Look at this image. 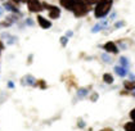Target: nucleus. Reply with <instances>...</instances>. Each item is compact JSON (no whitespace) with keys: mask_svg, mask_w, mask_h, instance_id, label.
Segmentation results:
<instances>
[{"mask_svg":"<svg viewBox=\"0 0 135 131\" xmlns=\"http://www.w3.org/2000/svg\"><path fill=\"white\" fill-rule=\"evenodd\" d=\"M112 3L113 0H99L97 3V7L94 9V14L97 18H102L104 16H107L109 13V10L112 8Z\"/></svg>","mask_w":135,"mask_h":131,"instance_id":"1","label":"nucleus"},{"mask_svg":"<svg viewBox=\"0 0 135 131\" xmlns=\"http://www.w3.org/2000/svg\"><path fill=\"white\" fill-rule=\"evenodd\" d=\"M90 5H88L85 1L83 3H79V4H76L75 5V8H73V14L76 16V17H84L85 14H88L89 12H90Z\"/></svg>","mask_w":135,"mask_h":131,"instance_id":"2","label":"nucleus"},{"mask_svg":"<svg viewBox=\"0 0 135 131\" xmlns=\"http://www.w3.org/2000/svg\"><path fill=\"white\" fill-rule=\"evenodd\" d=\"M42 7H45L48 12H49V17L52 18V20H55V18H58L59 17V14H61V10L58 7H54V5H49V4H46V3H44L42 4Z\"/></svg>","mask_w":135,"mask_h":131,"instance_id":"3","label":"nucleus"},{"mask_svg":"<svg viewBox=\"0 0 135 131\" xmlns=\"http://www.w3.org/2000/svg\"><path fill=\"white\" fill-rule=\"evenodd\" d=\"M27 5H28V9L31 12H33V13H37V12H41L42 10V4L39 0H28Z\"/></svg>","mask_w":135,"mask_h":131,"instance_id":"4","label":"nucleus"},{"mask_svg":"<svg viewBox=\"0 0 135 131\" xmlns=\"http://www.w3.org/2000/svg\"><path fill=\"white\" fill-rule=\"evenodd\" d=\"M104 50L108 51V53H113V54H116V53L118 51V49H117V46H116V44H114V42L108 41V42H105V44H104Z\"/></svg>","mask_w":135,"mask_h":131,"instance_id":"5","label":"nucleus"},{"mask_svg":"<svg viewBox=\"0 0 135 131\" xmlns=\"http://www.w3.org/2000/svg\"><path fill=\"white\" fill-rule=\"evenodd\" d=\"M59 3L67 10H73L75 8V0H59Z\"/></svg>","mask_w":135,"mask_h":131,"instance_id":"6","label":"nucleus"},{"mask_svg":"<svg viewBox=\"0 0 135 131\" xmlns=\"http://www.w3.org/2000/svg\"><path fill=\"white\" fill-rule=\"evenodd\" d=\"M37 22H39V25L41 26L42 28H49V27L52 26L50 21H48L46 18H44L41 16H37Z\"/></svg>","mask_w":135,"mask_h":131,"instance_id":"7","label":"nucleus"},{"mask_svg":"<svg viewBox=\"0 0 135 131\" xmlns=\"http://www.w3.org/2000/svg\"><path fill=\"white\" fill-rule=\"evenodd\" d=\"M124 86L126 90H134L135 89V81H124Z\"/></svg>","mask_w":135,"mask_h":131,"instance_id":"8","label":"nucleus"},{"mask_svg":"<svg viewBox=\"0 0 135 131\" xmlns=\"http://www.w3.org/2000/svg\"><path fill=\"white\" fill-rule=\"evenodd\" d=\"M124 130L125 131H135V122H126L124 125Z\"/></svg>","mask_w":135,"mask_h":131,"instance_id":"9","label":"nucleus"},{"mask_svg":"<svg viewBox=\"0 0 135 131\" xmlns=\"http://www.w3.org/2000/svg\"><path fill=\"white\" fill-rule=\"evenodd\" d=\"M103 81L105 84H112L113 82V76L109 75V73H104L103 75Z\"/></svg>","mask_w":135,"mask_h":131,"instance_id":"10","label":"nucleus"},{"mask_svg":"<svg viewBox=\"0 0 135 131\" xmlns=\"http://www.w3.org/2000/svg\"><path fill=\"white\" fill-rule=\"evenodd\" d=\"M114 70L117 72V75H120V76H125L126 75V70H125L124 67H116Z\"/></svg>","mask_w":135,"mask_h":131,"instance_id":"11","label":"nucleus"},{"mask_svg":"<svg viewBox=\"0 0 135 131\" xmlns=\"http://www.w3.org/2000/svg\"><path fill=\"white\" fill-rule=\"evenodd\" d=\"M36 85H37V86H40L41 89H45V88H46V84L44 82V80H37Z\"/></svg>","mask_w":135,"mask_h":131,"instance_id":"12","label":"nucleus"},{"mask_svg":"<svg viewBox=\"0 0 135 131\" xmlns=\"http://www.w3.org/2000/svg\"><path fill=\"white\" fill-rule=\"evenodd\" d=\"M99 0H85V3L88 4V5H91V4H95V3H98Z\"/></svg>","mask_w":135,"mask_h":131,"instance_id":"13","label":"nucleus"},{"mask_svg":"<svg viewBox=\"0 0 135 131\" xmlns=\"http://www.w3.org/2000/svg\"><path fill=\"white\" fill-rule=\"evenodd\" d=\"M130 118H131V120L135 122V108L131 112H130Z\"/></svg>","mask_w":135,"mask_h":131,"instance_id":"14","label":"nucleus"},{"mask_svg":"<svg viewBox=\"0 0 135 131\" xmlns=\"http://www.w3.org/2000/svg\"><path fill=\"white\" fill-rule=\"evenodd\" d=\"M28 0H12V3L14 4H20V3H27Z\"/></svg>","mask_w":135,"mask_h":131,"instance_id":"15","label":"nucleus"},{"mask_svg":"<svg viewBox=\"0 0 135 131\" xmlns=\"http://www.w3.org/2000/svg\"><path fill=\"white\" fill-rule=\"evenodd\" d=\"M4 50V44H3V41L0 40V54H1V51Z\"/></svg>","mask_w":135,"mask_h":131,"instance_id":"16","label":"nucleus"},{"mask_svg":"<svg viewBox=\"0 0 135 131\" xmlns=\"http://www.w3.org/2000/svg\"><path fill=\"white\" fill-rule=\"evenodd\" d=\"M100 131H113V129H111V127H105V129H102Z\"/></svg>","mask_w":135,"mask_h":131,"instance_id":"17","label":"nucleus"},{"mask_svg":"<svg viewBox=\"0 0 135 131\" xmlns=\"http://www.w3.org/2000/svg\"><path fill=\"white\" fill-rule=\"evenodd\" d=\"M66 40H67V39H66V37H62V44H63V45H64V44H66Z\"/></svg>","mask_w":135,"mask_h":131,"instance_id":"18","label":"nucleus"}]
</instances>
